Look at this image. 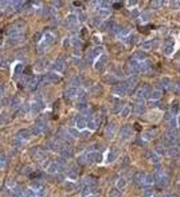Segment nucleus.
Listing matches in <instances>:
<instances>
[{"instance_id": "nucleus-1", "label": "nucleus", "mask_w": 180, "mask_h": 197, "mask_svg": "<svg viewBox=\"0 0 180 197\" xmlns=\"http://www.w3.org/2000/svg\"><path fill=\"white\" fill-rule=\"evenodd\" d=\"M24 34H26V22H14L7 27V43L11 46L19 45L24 40Z\"/></svg>"}, {"instance_id": "nucleus-2", "label": "nucleus", "mask_w": 180, "mask_h": 197, "mask_svg": "<svg viewBox=\"0 0 180 197\" xmlns=\"http://www.w3.org/2000/svg\"><path fill=\"white\" fill-rule=\"evenodd\" d=\"M54 42H55V34L52 33V31L47 30L45 34H43L42 40H40V42L38 43V46H36V53H38L39 55L45 54V53L47 51V49L50 47Z\"/></svg>"}, {"instance_id": "nucleus-3", "label": "nucleus", "mask_w": 180, "mask_h": 197, "mask_svg": "<svg viewBox=\"0 0 180 197\" xmlns=\"http://www.w3.org/2000/svg\"><path fill=\"white\" fill-rule=\"evenodd\" d=\"M65 66H66V58H65L63 55L55 58L54 61L48 65V68H50V70L52 73H62V72L65 70Z\"/></svg>"}, {"instance_id": "nucleus-4", "label": "nucleus", "mask_w": 180, "mask_h": 197, "mask_svg": "<svg viewBox=\"0 0 180 197\" xmlns=\"http://www.w3.org/2000/svg\"><path fill=\"white\" fill-rule=\"evenodd\" d=\"M151 86L148 85V84H145V85L140 86V88L137 89V92H136V100H137L138 103H141L142 100H147L149 99V95H151Z\"/></svg>"}, {"instance_id": "nucleus-5", "label": "nucleus", "mask_w": 180, "mask_h": 197, "mask_svg": "<svg viewBox=\"0 0 180 197\" xmlns=\"http://www.w3.org/2000/svg\"><path fill=\"white\" fill-rule=\"evenodd\" d=\"M78 24H79V20H78V16H77L75 14H70L69 16L65 19V26H66L69 30L77 29Z\"/></svg>"}, {"instance_id": "nucleus-6", "label": "nucleus", "mask_w": 180, "mask_h": 197, "mask_svg": "<svg viewBox=\"0 0 180 197\" xmlns=\"http://www.w3.org/2000/svg\"><path fill=\"white\" fill-rule=\"evenodd\" d=\"M102 54H104V46H101V45L100 46H95V47L88 54V62H93L94 59H97L98 57H101Z\"/></svg>"}, {"instance_id": "nucleus-7", "label": "nucleus", "mask_w": 180, "mask_h": 197, "mask_svg": "<svg viewBox=\"0 0 180 197\" xmlns=\"http://www.w3.org/2000/svg\"><path fill=\"white\" fill-rule=\"evenodd\" d=\"M114 34H116L118 38H126L128 35H130V27H126V26H120V24H117L116 29L113 31Z\"/></svg>"}, {"instance_id": "nucleus-8", "label": "nucleus", "mask_w": 180, "mask_h": 197, "mask_svg": "<svg viewBox=\"0 0 180 197\" xmlns=\"http://www.w3.org/2000/svg\"><path fill=\"white\" fill-rule=\"evenodd\" d=\"M24 2H22V0H16V2H10L8 3V7H7V12H10V14H14V12H19L20 8L23 7Z\"/></svg>"}, {"instance_id": "nucleus-9", "label": "nucleus", "mask_w": 180, "mask_h": 197, "mask_svg": "<svg viewBox=\"0 0 180 197\" xmlns=\"http://www.w3.org/2000/svg\"><path fill=\"white\" fill-rule=\"evenodd\" d=\"M160 43L159 39H148V40H144V42L141 43V50H144V51H147V50H151L153 47H157V45Z\"/></svg>"}, {"instance_id": "nucleus-10", "label": "nucleus", "mask_w": 180, "mask_h": 197, "mask_svg": "<svg viewBox=\"0 0 180 197\" xmlns=\"http://www.w3.org/2000/svg\"><path fill=\"white\" fill-rule=\"evenodd\" d=\"M108 64V55L106 54H102L101 57H98L94 62V68L97 70H102L105 68V65Z\"/></svg>"}, {"instance_id": "nucleus-11", "label": "nucleus", "mask_w": 180, "mask_h": 197, "mask_svg": "<svg viewBox=\"0 0 180 197\" xmlns=\"http://www.w3.org/2000/svg\"><path fill=\"white\" fill-rule=\"evenodd\" d=\"M173 50H175V40L173 39H167L164 43V54L165 55H172Z\"/></svg>"}, {"instance_id": "nucleus-12", "label": "nucleus", "mask_w": 180, "mask_h": 197, "mask_svg": "<svg viewBox=\"0 0 180 197\" xmlns=\"http://www.w3.org/2000/svg\"><path fill=\"white\" fill-rule=\"evenodd\" d=\"M130 58L136 59V61H138V62H144V61H147L148 59V55H147V53H145L144 50H137V51L133 53Z\"/></svg>"}, {"instance_id": "nucleus-13", "label": "nucleus", "mask_w": 180, "mask_h": 197, "mask_svg": "<svg viewBox=\"0 0 180 197\" xmlns=\"http://www.w3.org/2000/svg\"><path fill=\"white\" fill-rule=\"evenodd\" d=\"M137 81H138L137 76H129L128 79H126L125 81H124V84H125L126 89L129 90V89H133L136 85H137Z\"/></svg>"}, {"instance_id": "nucleus-14", "label": "nucleus", "mask_w": 180, "mask_h": 197, "mask_svg": "<svg viewBox=\"0 0 180 197\" xmlns=\"http://www.w3.org/2000/svg\"><path fill=\"white\" fill-rule=\"evenodd\" d=\"M172 88V80L169 77H163L159 81V89H171Z\"/></svg>"}, {"instance_id": "nucleus-15", "label": "nucleus", "mask_w": 180, "mask_h": 197, "mask_svg": "<svg viewBox=\"0 0 180 197\" xmlns=\"http://www.w3.org/2000/svg\"><path fill=\"white\" fill-rule=\"evenodd\" d=\"M124 42H125L126 45L135 46V45H137V43L140 42V38H138L137 34H130V35H128L126 38H124Z\"/></svg>"}, {"instance_id": "nucleus-16", "label": "nucleus", "mask_w": 180, "mask_h": 197, "mask_svg": "<svg viewBox=\"0 0 180 197\" xmlns=\"http://www.w3.org/2000/svg\"><path fill=\"white\" fill-rule=\"evenodd\" d=\"M113 92L116 93V95H118V96H122V95H125V93L128 92V89H126L125 84H124V83H120V84H117V85H114Z\"/></svg>"}, {"instance_id": "nucleus-17", "label": "nucleus", "mask_w": 180, "mask_h": 197, "mask_svg": "<svg viewBox=\"0 0 180 197\" xmlns=\"http://www.w3.org/2000/svg\"><path fill=\"white\" fill-rule=\"evenodd\" d=\"M161 96H163V92L160 89H153L149 95V99H151V101H159L161 99Z\"/></svg>"}, {"instance_id": "nucleus-18", "label": "nucleus", "mask_w": 180, "mask_h": 197, "mask_svg": "<svg viewBox=\"0 0 180 197\" xmlns=\"http://www.w3.org/2000/svg\"><path fill=\"white\" fill-rule=\"evenodd\" d=\"M147 157H148V159L152 162V164H159L160 162V155L159 154H156L155 151H148L147 153Z\"/></svg>"}, {"instance_id": "nucleus-19", "label": "nucleus", "mask_w": 180, "mask_h": 197, "mask_svg": "<svg viewBox=\"0 0 180 197\" xmlns=\"http://www.w3.org/2000/svg\"><path fill=\"white\" fill-rule=\"evenodd\" d=\"M145 176H147V174H144V173H136V176H135V182L137 184V185L145 186Z\"/></svg>"}, {"instance_id": "nucleus-20", "label": "nucleus", "mask_w": 180, "mask_h": 197, "mask_svg": "<svg viewBox=\"0 0 180 197\" xmlns=\"http://www.w3.org/2000/svg\"><path fill=\"white\" fill-rule=\"evenodd\" d=\"M130 135H132V127L130 126H124L122 130H121V136H122L124 139H128Z\"/></svg>"}, {"instance_id": "nucleus-21", "label": "nucleus", "mask_w": 180, "mask_h": 197, "mask_svg": "<svg viewBox=\"0 0 180 197\" xmlns=\"http://www.w3.org/2000/svg\"><path fill=\"white\" fill-rule=\"evenodd\" d=\"M167 127H168V130H176L178 128V120H176V116L171 118L167 120Z\"/></svg>"}, {"instance_id": "nucleus-22", "label": "nucleus", "mask_w": 180, "mask_h": 197, "mask_svg": "<svg viewBox=\"0 0 180 197\" xmlns=\"http://www.w3.org/2000/svg\"><path fill=\"white\" fill-rule=\"evenodd\" d=\"M48 66V62L46 61V59H40V61H38L35 64V70H43L45 68H47Z\"/></svg>"}, {"instance_id": "nucleus-23", "label": "nucleus", "mask_w": 180, "mask_h": 197, "mask_svg": "<svg viewBox=\"0 0 180 197\" xmlns=\"http://www.w3.org/2000/svg\"><path fill=\"white\" fill-rule=\"evenodd\" d=\"M110 15V10L109 8H104V10H98V18H100L101 20L106 19V18H109Z\"/></svg>"}, {"instance_id": "nucleus-24", "label": "nucleus", "mask_w": 180, "mask_h": 197, "mask_svg": "<svg viewBox=\"0 0 180 197\" xmlns=\"http://www.w3.org/2000/svg\"><path fill=\"white\" fill-rule=\"evenodd\" d=\"M165 2H163V0H153V2H151V8L152 10H159L160 7H163V4Z\"/></svg>"}, {"instance_id": "nucleus-25", "label": "nucleus", "mask_w": 180, "mask_h": 197, "mask_svg": "<svg viewBox=\"0 0 180 197\" xmlns=\"http://www.w3.org/2000/svg\"><path fill=\"white\" fill-rule=\"evenodd\" d=\"M94 4L97 5L100 10H104V8H109L110 2H106V0H102V2H94Z\"/></svg>"}, {"instance_id": "nucleus-26", "label": "nucleus", "mask_w": 180, "mask_h": 197, "mask_svg": "<svg viewBox=\"0 0 180 197\" xmlns=\"http://www.w3.org/2000/svg\"><path fill=\"white\" fill-rule=\"evenodd\" d=\"M168 5L171 10H180V0H171L168 2Z\"/></svg>"}, {"instance_id": "nucleus-27", "label": "nucleus", "mask_w": 180, "mask_h": 197, "mask_svg": "<svg viewBox=\"0 0 180 197\" xmlns=\"http://www.w3.org/2000/svg\"><path fill=\"white\" fill-rule=\"evenodd\" d=\"M156 136V131L151 130V131H147V132H144V135H142V138H144L145 140H152Z\"/></svg>"}, {"instance_id": "nucleus-28", "label": "nucleus", "mask_w": 180, "mask_h": 197, "mask_svg": "<svg viewBox=\"0 0 180 197\" xmlns=\"http://www.w3.org/2000/svg\"><path fill=\"white\" fill-rule=\"evenodd\" d=\"M169 112L173 115V116H176V115H178V112H179V103L173 101L172 104H171V109H169Z\"/></svg>"}, {"instance_id": "nucleus-29", "label": "nucleus", "mask_w": 180, "mask_h": 197, "mask_svg": "<svg viewBox=\"0 0 180 197\" xmlns=\"http://www.w3.org/2000/svg\"><path fill=\"white\" fill-rule=\"evenodd\" d=\"M133 111H135L136 114H142V112H144V104H142V103H137V104L133 107Z\"/></svg>"}, {"instance_id": "nucleus-30", "label": "nucleus", "mask_w": 180, "mask_h": 197, "mask_svg": "<svg viewBox=\"0 0 180 197\" xmlns=\"http://www.w3.org/2000/svg\"><path fill=\"white\" fill-rule=\"evenodd\" d=\"M23 68H24V64H22V62H18L16 65H15V70H14V73L16 74H20L22 72H23Z\"/></svg>"}, {"instance_id": "nucleus-31", "label": "nucleus", "mask_w": 180, "mask_h": 197, "mask_svg": "<svg viewBox=\"0 0 180 197\" xmlns=\"http://www.w3.org/2000/svg\"><path fill=\"white\" fill-rule=\"evenodd\" d=\"M126 185V181H125V178H120L118 181H117V189L121 190V189H124Z\"/></svg>"}, {"instance_id": "nucleus-32", "label": "nucleus", "mask_w": 180, "mask_h": 197, "mask_svg": "<svg viewBox=\"0 0 180 197\" xmlns=\"http://www.w3.org/2000/svg\"><path fill=\"white\" fill-rule=\"evenodd\" d=\"M77 126H78L79 128H82L83 126H85V116H83V115H81V116L77 118Z\"/></svg>"}, {"instance_id": "nucleus-33", "label": "nucleus", "mask_w": 180, "mask_h": 197, "mask_svg": "<svg viewBox=\"0 0 180 197\" xmlns=\"http://www.w3.org/2000/svg\"><path fill=\"white\" fill-rule=\"evenodd\" d=\"M77 16H78L79 24H81V23H83V22H86V20H88V15H86L85 12H79V14L77 15Z\"/></svg>"}, {"instance_id": "nucleus-34", "label": "nucleus", "mask_w": 180, "mask_h": 197, "mask_svg": "<svg viewBox=\"0 0 180 197\" xmlns=\"http://www.w3.org/2000/svg\"><path fill=\"white\" fill-rule=\"evenodd\" d=\"M165 147H164V146H157L156 149H155V153H156V154H159V155H163V154H165Z\"/></svg>"}, {"instance_id": "nucleus-35", "label": "nucleus", "mask_w": 180, "mask_h": 197, "mask_svg": "<svg viewBox=\"0 0 180 197\" xmlns=\"http://www.w3.org/2000/svg\"><path fill=\"white\" fill-rule=\"evenodd\" d=\"M141 22H144V23H147L148 20H149V15L147 14V12H142V14H140V18H138Z\"/></svg>"}, {"instance_id": "nucleus-36", "label": "nucleus", "mask_w": 180, "mask_h": 197, "mask_svg": "<svg viewBox=\"0 0 180 197\" xmlns=\"http://www.w3.org/2000/svg\"><path fill=\"white\" fill-rule=\"evenodd\" d=\"M114 130H116V126H114V124H109V127H108V130H106L108 136L113 135V134H114Z\"/></svg>"}, {"instance_id": "nucleus-37", "label": "nucleus", "mask_w": 180, "mask_h": 197, "mask_svg": "<svg viewBox=\"0 0 180 197\" xmlns=\"http://www.w3.org/2000/svg\"><path fill=\"white\" fill-rule=\"evenodd\" d=\"M130 15H132L133 19H137V18H140V11L135 8V10H132V14H130Z\"/></svg>"}, {"instance_id": "nucleus-38", "label": "nucleus", "mask_w": 180, "mask_h": 197, "mask_svg": "<svg viewBox=\"0 0 180 197\" xmlns=\"http://www.w3.org/2000/svg\"><path fill=\"white\" fill-rule=\"evenodd\" d=\"M172 86L175 88V90H180V79H176L175 83H172Z\"/></svg>"}, {"instance_id": "nucleus-39", "label": "nucleus", "mask_w": 180, "mask_h": 197, "mask_svg": "<svg viewBox=\"0 0 180 197\" xmlns=\"http://www.w3.org/2000/svg\"><path fill=\"white\" fill-rule=\"evenodd\" d=\"M63 5V2H52L51 3V7L52 8H61Z\"/></svg>"}, {"instance_id": "nucleus-40", "label": "nucleus", "mask_w": 180, "mask_h": 197, "mask_svg": "<svg viewBox=\"0 0 180 197\" xmlns=\"http://www.w3.org/2000/svg\"><path fill=\"white\" fill-rule=\"evenodd\" d=\"M120 193H121V190H118V189H113V190H110V196H112V197H117V196H120Z\"/></svg>"}, {"instance_id": "nucleus-41", "label": "nucleus", "mask_w": 180, "mask_h": 197, "mask_svg": "<svg viewBox=\"0 0 180 197\" xmlns=\"http://www.w3.org/2000/svg\"><path fill=\"white\" fill-rule=\"evenodd\" d=\"M137 0H129V2H126V5H128V7H136V5H137Z\"/></svg>"}, {"instance_id": "nucleus-42", "label": "nucleus", "mask_w": 180, "mask_h": 197, "mask_svg": "<svg viewBox=\"0 0 180 197\" xmlns=\"http://www.w3.org/2000/svg\"><path fill=\"white\" fill-rule=\"evenodd\" d=\"M130 112V107H125L124 108V112H122V116H128Z\"/></svg>"}, {"instance_id": "nucleus-43", "label": "nucleus", "mask_w": 180, "mask_h": 197, "mask_svg": "<svg viewBox=\"0 0 180 197\" xmlns=\"http://www.w3.org/2000/svg\"><path fill=\"white\" fill-rule=\"evenodd\" d=\"M165 197H179L178 195H168V196H165Z\"/></svg>"}, {"instance_id": "nucleus-44", "label": "nucleus", "mask_w": 180, "mask_h": 197, "mask_svg": "<svg viewBox=\"0 0 180 197\" xmlns=\"http://www.w3.org/2000/svg\"><path fill=\"white\" fill-rule=\"evenodd\" d=\"M3 14H4V11H2V10H0V16H2Z\"/></svg>"}]
</instances>
